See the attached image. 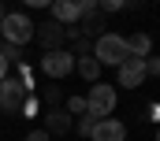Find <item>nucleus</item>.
Masks as SVG:
<instances>
[{"instance_id": "f257e3e1", "label": "nucleus", "mask_w": 160, "mask_h": 141, "mask_svg": "<svg viewBox=\"0 0 160 141\" xmlns=\"http://www.w3.org/2000/svg\"><path fill=\"white\" fill-rule=\"evenodd\" d=\"M89 56L101 63V67H119L123 60L130 56V48H127V37H119V34H104L101 37H93V48H89Z\"/></svg>"}, {"instance_id": "f03ea898", "label": "nucleus", "mask_w": 160, "mask_h": 141, "mask_svg": "<svg viewBox=\"0 0 160 141\" xmlns=\"http://www.w3.org/2000/svg\"><path fill=\"white\" fill-rule=\"evenodd\" d=\"M0 34L8 45H26V41H34V22H30V15L26 11H8L4 15V22H0Z\"/></svg>"}, {"instance_id": "7ed1b4c3", "label": "nucleus", "mask_w": 160, "mask_h": 141, "mask_svg": "<svg viewBox=\"0 0 160 141\" xmlns=\"http://www.w3.org/2000/svg\"><path fill=\"white\" fill-rule=\"evenodd\" d=\"M26 97H30V89L22 85V78H19V74L0 78V111L19 115V108H22V100H26Z\"/></svg>"}, {"instance_id": "20e7f679", "label": "nucleus", "mask_w": 160, "mask_h": 141, "mask_svg": "<svg viewBox=\"0 0 160 141\" xmlns=\"http://www.w3.org/2000/svg\"><path fill=\"white\" fill-rule=\"evenodd\" d=\"M86 104H89V111H93L97 119L112 115V111H116V85H112V82H93L89 93H86Z\"/></svg>"}, {"instance_id": "39448f33", "label": "nucleus", "mask_w": 160, "mask_h": 141, "mask_svg": "<svg viewBox=\"0 0 160 141\" xmlns=\"http://www.w3.org/2000/svg\"><path fill=\"white\" fill-rule=\"evenodd\" d=\"M41 70H45L52 82L67 78V74L75 70V52H67V48H52V52H45V56H41Z\"/></svg>"}, {"instance_id": "423d86ee", "label": "nucleus", "mask_w": 160, "mask_h": 141, "mask_svg": "<svg viewBox=\"0 0 160 141\" xmlns=\"http://www.w3.org/2000/svg\"><path fill=\"white\" fill-rule=\"evenodd\" d=\"M116 74H119V85L123 89H138L149 74H145V60L142 56H127L119 67H116Z\"/></svg>"}, {"instance_id": "0eeeda50", "label": "nucleus", "mask_w": 160, "mask_h": 141, "mask_svg": "<svg viewBox=\"0 0 160 141\" xmlns=\"http://www.w3.org/2000/svg\"><path fill=\"white\" fill-rule=\"evenodd\" d=\"M34 41H38L45 52H52V48H63V45H67V37H63V26H60L56 19H48V22L34 26Z\"/></svg>"}, {"instance_id": "6e6552de", "label": "nucleus", "mask_w": 160, "mask_h": 141, "mask_svg": "<svg viewBox=\"0 0 160 141\" xmlns=\"http://www.w3.org/2000/svg\"><path fill=\"white\" fill-rule=\"evenodd\" d=\"M41 115H45V130H48L52 138H63V134L75 130V115H71L67 108H48V111H41Z\"/></svg>"}, {"instance_id": "1a4fd4ad", "label": "nucleus", "mask_w": 160, "mask_h": 141, "mask_svg": "<svg viewBox=\"0 0 160 141\" xmlns=\"http://www.w3.org/2000/svg\"><path fill=\"white\" fill-rule=\"evenodd\" d=\"M89 141H127V126H123L119 119L104 115V119H97V123H93V130H89Z\"/></svg>"}, {"instance_id": "9d476101", "label": "nucleus", "mask_w": 160, "mask_h": 141, "mask_svg": "<svg viewBox=\"0 0 160 141\" xmlns=\"http://www.w3.org/2000/svg\"><path fill=\"white\" fill-rule=\"evenodd\" d=\"M48 11H52V19L60 22V26H71V22H78V7H75V0H52L48 4Z\"/></svg>"}, {"instance_id": "9b49d317", "label": "nucleus", "mask_w": 160, "mask_h": 141, "mask_svg": "<svg viewBox=\"0 0 160 141\" xmlns=\"http://www.w3.org/2000/svg\"><path fill=\"white\" fill-rule=\"evenodd\" d=\"M75 26H78V34L86 37V41H89V37H101V34H104V11H89V15H82Z\"/></svg>"}, {"instance_id": "f8f14e48", "label": "nucleus", "mask_w": 160, "mask_h": 141, "mask_svg": "<svg viewBox=\"0 0 160 141\" xmlns=\"http://www.w3.org/2000/svg\"><path fill=\"white\" fill-rule=\"evenodd\" d=\"M75 70H78L86 82H101V63L86 52V56H75Z\"/></svg>"}, {"instance_id": "ddd939ff", "label": "nucleus", "mask_w": 160, "mask_h": 141, "mask_svg": "<svg viewBox=\"0 0 160 141\" xmlns=\"http://www.w3.org/2000/svg\"><path fill=\"white\" fill-rule=\"evenodd\" d=\"M127 48H130V56H142V60H145V56L153 52V37L149 34H130L127 37Z\"/></svg>"}, {"instance_id": "4468645a", "label": "nucleus", "mask_w": 160, "mask_h": 141, "mask_svg": "<svg viewBox=\"0 0 160 141\" xmlns=\"http://www.w3.org/2000/svg\"><path fill=\"white\" fill-rule=\"evenodd\" d=\"M0 56H4L11 67H19V63H22V52H19V45H8V41H4V45H0Z\"/></svg>"}, {"instance_id": "2eb2a0df", "label": "nucleus", "mask_w": 160, "mask_h": 141, "mask_svg": "<svg viewBox=\"0 0 160 141\" xmlns=\"http://www.w3.org/2000/svg\"><path fill=\"white\" fill-rule=\"evenodd\" d=\"M93 123H97V115H93V111H86V115H78V119H75V130H78L82 138H89V130H93Z\"/></svg>"}, {"instance_id": "dca6fc26", "label": "nucleus", "mask_w": 160, "mask_h": 141, "mask_svg": "<svg viewBox=\"0 0 160 141\" xmlns=\"http://www.w3.org/2000/svg\"><path fill=\"white\" fill-rule=\"evenodd\" d=\"M19 115H26V119H34V115H41V100L30 93L26 100H22V108H19Z\"/></svg>"}, {"instance_id": "f3484780", "label": "nucleus", "mask_w": 160, "mask_h": 141, "mask_svg": "<svg viewBox=\"0 0 160 141\" xmlns=\"http://www.w3.org/2000/svg\"><path fill=\"white\" fill-rule=\"evenodd\" d=\"M67 111H71V115H86V111H89V104H86V97H67Z\"/></svg>"}, {"instance_id": "a211bd4d", "label": "nucleus", "mask_w": 160, "mask_h": 141, "mask_svg": "<svg viewBox=\"0 0 160 141\" xmlns=\"http://www.w3.org/2000/svg\"><path fill=\"white\" fill-rule=\"evenodd\" d=\"M145 74L160 78V56H145Z\"/></svg>"}, {"instance_id": "6ab92c4d", "label": "nucleus", "mask_w": 160, "mask_h": 141, "mask_svg": "<svg viewBox=\"0 0 160 141\" xmlns=\"http://www.w3.org/2000/svg\"><path fill=\"white\" fill-rule=\"evenodd\" d=\"M97 11H123V0H97Z\"/></svg>"}, {"instance_id": "aec40b11", "label": "nucleus", "mask_w": 160, "mask_h": 141, "mask_svg": "<svg viewBox=\"0 0 160 141\" xmlns=\"http://www.w3.org/2000/svg\"><path fill=\"white\" fill-rule=\"evenodd\" d=\"M75 7H78V15H89V11H97V0H75Z\"/></svg>"}, {"instance_id": "412c9836", "label": "nucleus", "mask_w": 160, "mask_h": 141, "mask_svg": "<svg viewBox=\"0 0 160 141\" xmlns=\"http://www.w3.org/2000/svg\"><path fill=\"white\" fill-rule=\"evenodd\" d=\"M26 141H52V134H48V130H30Z\"/></svg>"}, {"instance_id": "4be33fe9", "label": "nucleus", "mask_w": 160, "mask_h": 141, "mask_svg": "<svg viewBox=\"0 0 160 141\" xmlns=\"http://www.w3.org/2000/svg\"><path fill=\"white\" fill-rule=\"evenodd\" d=\"M56 97H60V93H56V85H48V89H45V93H41V100H45V104H52V100H56Z\"/></svg>"}, {"instance_id": "5701e85b", "label": "nucleus", "mask_w": 160, "mask_h": 141, "mask_svg": "<svg viewBox=\"0 0 160 141\" xmlns=\"http://www.w3.org/2000/svg\"><path fill=\"white\" fill-rule=\"evenodd\" d=\"M149 119H153V123H157V126H160V100H157V104H153V108H149Z\"/></svg>"}, {"instance_id": "b1692460", "label": "nucleus", "mask_w": 160, "mask_h": 141, "mask_svg": "<svg viewBox=\"0 0 160 141\" xmlns=\"http://www.w3.org/2000/svg\"><path fill=\"white\" fill-rule=\"evenodd\" d=\"M22 4H26V7H48L52 0H22Z\"/></svg>"}, {"instance_id": "393cba45", "label": "nucleus", "mask_w": 160, "mask_h": 141, "mask_svg": "<svg viewBox=\"0 0 160 141\" xmlns=\"http://www.w3.org/2000/svg\"><path fill=\"white\" fill-rule=\"evenodd\" d=\"M8 74H11V63H8V60L0 56V78H8Z\"/></svg>"}, {"instance_id": "a878e982", "label": "nucleus", "mask_w": 160, "mask_h": 141, "mask_svg": "<svg viewBox=\"0 0 160 141\" xmlns=\"http://www.w3.org/2000/svg\"><path fill=\"white\" fill-rule=\"evenodd\" d=\"M138 4H142V0H123V7H138Z\"/></svg>"}, {"instance_id": "bb28decb", "label": "nucleus", "mask_w": 160, "mask_h": 141, "mask_svg": "<svg viewBox=\"0 0 160 141\" xmlns=\"http://www.w3.org/2000/svg\"><path fill=\"white\" fill-rule=\"evenodd\" d=\"M4 15H8V11H4V4H0V22H4Z\"/></svg>"}, {"instance_id": "cd10ccee", "label": "nucleus", "mask_w": 160, "mask_h": 141, "mask_svg": "<svg viewBox=\"0 0 160 141\" xmlns=\"http://www.w3.org/2000/svg\"><path fill=\"white\" fill-rule=\"evenodd\" d=\"M157 141H160V126H157Z\"/></svg>"}, {"instance_id": "c85d7f7f", "label": "nucleus", "mask_w": 160, "mask_h": 141, "mask_svg": "<svg viewBox=\"0 0 160 141\" xmlns=\"http://www.w3.org/2000/svg\"><path fill=\"white\" fill-rule=\"evenodd\" d=\"M0 4H4V0H0Z\"/></svg>"}]
</instances>
